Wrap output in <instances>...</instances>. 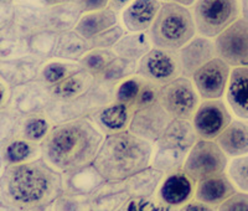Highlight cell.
<instances>
[{"mask_svg": "<svg viewBox=\"0 0 248 211\" xmlns=\"http://www.w3.org/2000/svg\"><path fill=\"white\" fill-rule=\"evenodd\" d=\"M46 6L51 8V6H56L60 5V4H63V3H67L68 0H41Z\"/></svg>", "mask_w": 248, "mask_h": 211, "instance_id": "53", "label": "cell"}, {"mask_svg": "<svg viewBox=\"0 0 248 211\" xmlns=\"http://www.w3.org/2000/svg\"><path fill=\"white\" fill-rule=\"evenodd\" d=\"M117 24H118V14L113 12L112 9L105 8L96 12L82 14L75 30L86 40H91Z\"/></svg>", "mask_w": 248, "mask_h": 211, "instance_id": "28", "label": "cell"}, {"mask_svg": "<svg viewBox=\"0 0 248 211\" xmlns=\"http://www.w3.org/2000/svg\"><path fill=\"white\" fill-rule=\"evenodd\" d=\"M94 112V108L91 104L87 95L72 99H57L54 98L45 114L47 115L54 126L77 119L88 118Z\"/></svg>", "mask_w": 248, "mask_h": 211, "instance_id": "20", "label": "cell"}, {"mask_svg": "<svg viewBox=\"0 0 248 211\" xmlns=\"http://www.w3.org/2000/svg\"><path fill=\"white\" fill-rule=\"evenodd\" d=\"M237 192L238 190L236 186L233 185L227 173H225L199 181L195 189L194 199L217 209Z\"/></svg>", "mask_w": 248, "mask_h": 211, "instance_id": "21", "label": "cell"}, {"mask_svg": "<svg viewBox=\"0 0 248 211\" xmlns=\"http://www.w3.org/2000/svg\"><path fill=\"white\" fill-rule=\"evenodd\" d=\"M0 158L5 165H19L43 158L41 144L15 137L0 149Z\"/></svg>", "mask_w": 248, "mask_h": 211, "instance_id": "26", "label": "cell"}, {"mask_svg": "<svg viewBox=\"0 0 248 211\" xmlns=\"http://www.w3.org/2000/svg\"><path fill=\"white\" fill-rule=\"evenodd\" d=\"M160 88L161 86H159V84L144 79L143 86H141V90L139 92V96L136 102V106H134V110L150 107V106L158 104L159 98H160Z\"/></svg>", "mask_w": 248, "mask_h": 211, "instance_id": "45", "label": "cell"}, {"mask_svg": "<svg viewBox=\"0 0 248 211\" xmlns=\"http://www.w3.org/2000/svg\"><path fill=\"white\" fill-rule=\"evenodd\" d=\"M0 204H1V201H0Z\"/></svg>", "mask_w": 248, "mask_h": 211, "instance_id": "59", "label": "cell"}, {"mask_svg": "<svg viewBox=\"0 0 248 211\" xmlns=\"http://www.w3.org/2000/svg\"><path fill=\"white\" fill-rule=\"evenodd\" d=\"M125 35V29L122 24H117V25L112 26V28L107 29L101 34L96 35L94 37H92L91 40H88L90 42L91 49H110L113 50V48L118 44L119 40Z\"/></svg>", "mask_w": 248, "mask_h": 211, "instance_id": "44", "label": "cell"}, {"mask_svg": "<svg viewBox=\"0 0 248 211\" xmlns=\"http://www.w3.org/2000/svg\"><path fill=\"white\" fill-rule=\"evenodd\" d=\"M91 50L90 42L76 30L66 31L59 36L54 59L78 62Z\"/></svg>", "mask_w": 248, "mask_h": 211, "instance_id": "32", "label": "cell"}, {"mask_svg": "<svg viewBox=\"0 0 248 211\" xmlns=\"http://www.w3.org/2000/svg\"><path fill=\"white\" fill-rule=\"evenodd\" d=\"M54 128V123L45 113L23 115L20 121L17 135L19 138L41 144Z\"/></svg>", "mask_w": 248, "mask_h": 211, "instance_id": "33", "label": "cell"}, {"mask_svg": "<svg viewBox=\"0 0 248 211\" xmlns=\"http://www.w3.org/2000/svg\"><path fill=\"white\" fill-rule=\"evenodd\" d=\"M154 48L148 32H125L113 51L117 57L139 62Z\"/></svg>", "mask_w": 248, "mask_h": 211, "instance_id": "29", "label": "cell"}, {"mask_svg": "<svg viewBox=\"0 0 248 211\" xmlns=\"http://www.w3.org/2000/svg\"><path fill=\"white\" fill-rule=\"evenodd\" d=\"M196 183L192 181L184 170L171 173L164 177L155 199L168 206L176 209L194 200Z\"/></svg>", "mask_w": 248, "mask_h": 211, "instance_id": "14", "label": "cell"}, {"mask_svg": "<svg viewBox=\"0 0 248 211\" xmlns=\"http://www.w3.org/2000/svg\"><path fill=\"white\" fill-rule=\"evenodd\" d=\"M79 70L82 68L78 62L51 59L43 62L36 80L45 83L47 87H54L57 83L62 82Z\"/></svg>", "mask_w": 248, "mask_h": 211, "instance_id": "34", "label": "cell"}, {"mask_svg": "<svg viewBox=\"0 0 248 211\" xmlns=\"http://www.w3.org/2000/svg\"><path fill=\"white\" fill-rule=\"evenodd\" d=\"M129 197L125 181H105L90 195L93 211H118Z\"/></svg>", "mask_w": 248, "mask_h": 211, "instance_id": "24", "label": "cell"}, {"mask_svg": "<svg viewBox=\"0 0 248 211\" xmlns=\"http://www.w3.org/2000/svg\"><path fill=\"white\" fill-rule=\"evenodd\" d=\"M21 117L14 110L0 111V149L17 135Z\"/></svg>", "mask_w": 248, "mask_h": 211, "instance_id": "43", "label": "cell"}, {"mask_svg": "<svg viewBox=\"0 0 248 211\" xmlns=\"http://www.w3.org/2000/svg\"><path fill=\"white\" fill-rule=\"evenodd\" d=\"M94 81L96 79L92 75L86 72L85 70H79L54 87H50L51 95L57 99L79 98L87 95Z\"/></svg>", "mask_w": 248, "mask_h": 211, "instance_id": "30", "label": "cell"}, {"mask_svg": "<svg viewBox=\"0 0 248 211\" xmlns=\"http://www.w3.org/2000/svg\"><path fill=\"white\" fill-rule=\"evenodd\" d=\"M201 101L191 79L185 76L178 77L160 88L159 103L171 119H191Z\"/></svg>", "mask_w": 248, "mask_h": 211, "instance_id": "7", "label": "cell"}, {"mask_svg": "<svg viewBox=\"0 0 248 211\" xmlns=\"http://www.w3.org/2000/svg\"><path fill=\"white\" fill-rule=\"evenodd\" d=\"M229 157L215 141L199 139L187 153L184 173L198 184L199 181L227 173Z\"/></svg>", "mask_w": 248, "mask_h": 211, "instance_id": "6", "label": "cell"}, {"mask_svg": "<svg viewBox=\"0 0 248 211\" xmlns=\"http://www.w3.org/2000/svg\"><path fill=\"white\" fill-rule=\"evenodd\" d=\"M51 211H93L90 196L62 193L52 205Z\"/></svg>", "mask_w": 248, "mask_h": 211, "instance_id": "41", "label": "cell"}, {"mask_svg": "<svg viewBox=\"0 0 248 211\" xmlns=\"http://www.w3.org/2000/svg\"><path fill=\"white\" fill-rule=\"evenodd\" d=\"M68 1L76 4L83 14L108 8L109 4V0H68Z\"/></svg>", "mask_w": 248, "mask_h": 211, "instance_id": "48", "label": "cell"}, {"mask_svg": "<svg viewBox=\"0 0 248 211\" xmlns=\"http://www.w3.org/2000/svg\"><path fill=\"white\" fill-rule=\"evenodd\" d=\"M133 112V108L114 101L93 112L88 118L94 123L102 134L107 137L129 130Z\"/></svg>", "mask_w": 248, "mask_h": 211, "instance_id": "16", "label": "cell"}, {"mask_svg": "<svg viewBox=\"0 0 248 211\" xmlns=\"http://www.w3.org/2000/svg\"><path fill=\"white\" fill-rule=\"evenodd\" d=\"M183 76L191 79L202 66L216 57L215 42L210 37L196 35L178 51Z\"/></svg>", "mask_w": 248, "mask_h": 211, "instance_id": "15", "label": "cell"}, {"mask_svg": "<svg viewBox=\"0 0 248 211\" xmlns=\"http://www.w3.org/2000/svg\"><path fill=\"white\" fill-rule=\"evenodd\" d=\"M143 82L144 79L138 76V75H134V76L129 77V79L119 82L117 84L116 99L114 101L125 104V106L134 110L139 92H140L141 86H143Z\"/></svg>", "mask_w": 248, "mask_h": 211, "instance_id": "39", "label": "cell"}, {"mask_svg": "<svg viewBox=\"0 0 248 211\" xmlns=\"http://www.w3.org/2000/svg\"><path fill=\"white\" fill-rule=\"evenodd\" d=\"M0 211H24V210H20V209L5 205V204H0Z\"/></svg>", "mask_w": 248, "mask_h": 211, "instance_id": "56", "label": "cell"}, {"mask_svg": "<svg viewBox=\"0 0 248 211\" xmlns=\"http://www.w3.org/2000/svg\"><path fill=\"white\" fill-rule=\"evenodd\" d=\"M59 36L60 34L52 30H48V29L37 31L35 34L30 35L28 37L29 54L43 60V61L54 59Z\"/></svg>", "mask_w": 248, "mask_h": 211, "instance_id": "36", "label": "cell"}, {"mask_svg": "<svg viewBox=\"0 0 248 211\" xmlns=\"http://www.w3.org/2000/svg\"><path fill=\"white\" fill-rule=\"evenodd\" d=\"M225 99L232 114L248 121V67L232 68Z\"/></svg>", "mask_w": 248, "mask_h": 211, "instance_id": "18", "label": "cell"}, {"mask_svg": "<svg viewBox=\"0 0 248 211\" xmlns=\"http://www.w3.org/2000/svg\"><path fill=\"white\" fill-rule=\"evenodd\" d=\"M161 0H134L122 13V25L128 32H148L159 14Z\"/></svg>", "mask_w": 248, "mask_h": 211, "instance_id": "17", "label": "cell"}, {"mask_svg": "<svg viewBox=\"0 0 248 211\" xmlns=\"http://www.w3.org/2000/svg\"><path fill=\"white\" fill-rule=\"evenodd\" d=\"M161 1H174V3H178V4H181V5L184 6H192L194 5V3L196 1V0H161Z\"/></svg>", "mask_w": 248, "mask_h": 211, "instance_id": "55", "label": "cell"}, {"mask_svg": "<svg viewBox=\"0 0 248 211\" xmlns=\"http://www.w3.org/2000/svg\"><path fill=\"white\" fill-rule=\"evenodd\" d=\"M137 75L159 86L183 76L178 51L153 48L138 62Z\"/></svg>", "mask_w": 248, "mask_h": 211, "instance_id": "9", "label": "cell"}, {"mask_svg": "<svg viewBox=\"0 0 248 211\" xmlns=\"http://www.w3.org/2000/svg\"><path fill=\"white\" fill-rule=\"evenodd\" d=\"M134 0H109L108 8L112 9L116 14H122L127 6H129Z\"/></svg>", "mask_w": 248, "mask_h": 211, "instance_id": "50", "label": "cell"}, {"mask_svg": "<svg viewBox=\"0 0 248 211\" xmlns=\"http://www.w3.org/2000/svg\"><path fill=\"white\" fill-rule=\"evenodd\" d=\"M154 144L129 130L105 137L93 165L106 181H124L152 165Z\"/></svg>", "mask_w": 248, "mask_h": 211, "instance_id": "3", "label": "cell"}, {"mask_svg": "<svg viewBox=\"0 0 248 211\" xmlns=\"http://www.w3.org/2000/svg\"><path fill=\"white\" fill-rule=\"evenodd\" d=\"M137 70H138V62L116 57V60L96 80L108 82V83L118 84L119 82L137 75Z\"/></svg>", "mask_w": 248, "mask_h": 211, "instance_id": "38", "label": "cell"}, {"mask_svg": "<svg viewBox=\"0 0 248 211\" xmlns=\"http://www.w3.org/2000/svg\"><path fill=\"white\" fill-rule=\"evenodd\" d=\"M217 211H248V194L247 193L237 192L221 204Z\"/></svg>", "mask_w": 248, "mask_h": 211, "instance_id": "46", "label": "cell"}, {"mask_svg": "<svg viewBox=\"0 0 248 211\" xmlns=\"http://www.w3.org/2000/svg\"><path fill=\"white\" fill-rule=\"evenodd\" d=\"M1 164H3V161H1V158H0V168H1Z\"/></svg>", "mask_w": 248, "mask_h": 211, "instance_id": "58", "label": "cell"}, {"mask_svg": "<svg viewBox=\"0 0 248 211\" xmlns=\"http://www.w3.org/2000/svg\"><path fill=\"white\" fill-rule=\"evenodd\" d=\"M117 55L110 49H91L78 61L82 70H85L94 79L101 75L116 60Z\"/></svg>", "mask_w": 248, "mask_h": 211, "instance_id": "37", "label": "cell"}, {"mask_svg": "<svg viewBox=\"0 0 248 211\" xmlns=\"http://www.w3.org/2000/svg\"><path fill=\"white\" fill-rule=\"evenodd\" d=\"M63 193L62 174L43 158L19 165H5L0 174V201L24 211H51Z\"/></svg>", "mask_w": 248, "mask_h": 211, "instance_id": "1", "label": "cell"}, {"mask_svg": "<svg viewBox=\"0 0 248 211\" xmlns=\"http://www.w3.org/2000/svg\"><path fill=\"white\" fill-rule=\"evenodd\" d=\"M232 112L222 99H203L191 118L199 139L216 141L230 126Z\"/></svg>", "mask_w": 248, "mask_h": 211, "instance_id": "10", "label": "cell"}, {"mask_svg": "<svg viewBox=\"0 0 248 211\" xmlns=\"http://www.w3.org/2000/svg\"><path fill=\"white\" fill-rule=\"evenodd\" d=\"M198 141L191 119H171L161 138L154 146H171L189 152Z\"/></svg>", "mask_w": 248, "mask_h": 211, "instance_id": "25", "label": "cell"}, {"mask_svg": "<svg viewBox=\"0 0 248 211\" xmlns=\"http://www.w3.org/2000/svg\"><path fill=\"white\" fill-rule=\"evenodd\" d=\"M10 97H12V95L9 92L6 84L0 81V107L3 104H6L8 102H10Z\"/></svg>", "mask_w": 248, "mask_h": 211, "instance_id": "52", "label": "cell"}, {"mask_svg": "<svg viewBox=\"0 0 248 211\" xmlns=\"http://www.w3.org/2000/svg\"><path fill=\"white\" fill-rule=\"evenodd\" d=\"M9 1H10V0H0V3H6V4H8Z\"/></svg>", "mask_w": 248, "mask_h": 211, "instance_id": "57", "label": "cell"}, {"mask_svg": "<svg viewBox=\"0 0 248 211\" xmlns=\"http://www.w3.org/2000/svg\"><path fill=\"white\" fill-rule=\"evenodd\" d=\"M241 13L242 17L248 20V0H241Z\"/></svg>", "mask_w": 248, "mask_h": 211, "instance_id": "54", "label": "cell"}, {"mask_svg": "<svg viewBox=\"0 0 248 211\" xmlns=\"http://www.w3.org/2000/svg\"><path fill=\"white\" fill-rule=\"evenodd\" d=\"M232 67L218 57H215L191 77L201 99H221L225 96Z\"/></svg>", "mask_w": 248, "mask_h": 211, "instance_id": "11", "label": "cell"}, {"mask_svg": "<svg viewBox=\"0 0 248 211\" xmlns=\"http://www.w3.org/2000/svg\"><path fill=\"white\" fill-rule=\"evenodd\" d=\"M147 211H178V210L174 208H171V206H168V205H165V204L160 203L159 200H156L154 197L152 203H150L149 208L147 209Z\"/></svg>", "mask_w": 248, "mask_h": 211, "instance_id": "51", "label": "cell"}, {"mask_svg": "<svg viewBox=\"0 0 248 211\" xmlns=\"http://www.w3.org/2000/svg\"><path fill=\"white\" fill-rule=\"evenodd\" d=\"M52 101L50 87L39 80L13 87L10 97L13 110L20 115L45 113Z\"/></svg>", "mask_w": 248, "mask_h": 211, "instance_id": "12", "label": "cell"}, {"mask_svg": "<svg viewBox=\"0 0 248 211\" xmlns=\"http://www.w3.org/2000/svg\"><path fill=\"white\" fill-rule=\"evenodd\" d=\"M148 34L154 48L179 51L198 35L191 9L174 1H163Z\"/></svg>", "mask_w": 248, "mask_h": 211, "instance_id": "4", "label": "cell"}, {"mask_svg": "<svg viewBox=\"0 0 248 211\" xmlns=\"http://www.w3.org/2000/svg\"><path fill=\"white\" fill-rule=\"evenodd\" d=\"M218 146L229 158H238L248 154V123L233 119L230 126L217 137Z\"/></svg>", "mask_w": 248, "mask_h": 211, "instance_id": "23", "label": "cell"}, {"mask_svg": "<svg viewBox=\"0 0 248 211\" xmlns=\"http://www.w3.org/2000/svg\"><path fill=\"white\" fill-rule=\"evenodd\" d=\"M171 117L160 103L150 107L134 110L129 124V132L144 141L155 144L164 134Z\"/></svg>", "mask_w": 248, "mask_h": 211, "instance_id": "13", "label": "cell"}, {"mask_svg": "<svg viewBox=\"0 0 248 211\" xmlns=\"http://www.w3.org/2000/svg\"><path fill=\"white\" fill-rule=\"evenodd\" d=\"M187 153L189 152L171 146H154L152 166L163 173L164 175L183 170Z\"/></svg>", "mask_w": 248, "mask_h": 211, "instance_id": "35", "label": "cell"}, {"mask_svg": "<svg viewBox=\"0 0 248 211\" xmlns=\"http://www.w3.org/2000/svg\"><path fill=\"white\" fill-rule=\"evenodd\" d=\"M105 181L93 164L62 174V186L66 194L90 196Z\"/></svg>", "mask_w": 248, "mask_h": 211, "instance_id": "22", "label": "cell"}, {"mask_svg": "<svg viewBox=\"0 0 248 211\" xmlns=\"http://www.w3.org/2000/svg\"><path fill=\"white\" fill-rule=\"evenodd\" d=\"M43 60L32 55L0 61V76L13 87L28 83L37 79Z\"/></svg>", "mask_w": 248, "mask_h": 211, "instance_id": "19", "label": "cell"}, {"mask_svg": "<svg viewBox=\"0 0 248 211\" xmlns=\"http://www.w3.org/2000/svg\"><path fill=\"white\" fill-rule=\"evenodd\" d=\"M164 177L165 175L163 173L150 165L124 181H125V188L130 197L152 199L156 195Z\"/></svg>", "mask_w": 248, "mask_h": 211, "instance_id": "27", "label": "cell"}, {"mask_svg": "<svg viewBox=\"0 0 248 211\" xmlns=\"http://www.w3.org/2000/svg\"><path fill=\"white\" fill-rule=\"evenodd\" d=\"M199 35L215 39L242 16L241 0H196L191 6Z\"/></svg>", "mask_w": 248, "mask_h": 211, "instance_id": "5", "label": "cell"}, {"mask_svg": "<svg viewBox=\"0 0 248 211\" xmlns=\"http://www.w3.org/2000/svg\"><path fill=\"white\" fill-rule=\"evenodd\" d=\"M117 84L108 83V82L96 80L91 90L87 92V97L91 104L94 108V112L99 108L105 107L107 104L112 103L116 99Z\"/></svg>", "mask_w": 248, "mask_h": 211, "instance_id": "40", "label": "cell"}, {"mask_svg": "<svg viewBox=\"0 0 248 211\" xmlns=\"http://www.w3.org/2000/svg\"><path fill=\"white\" fill-rule=\"evenodd\" d=\"M178 211H217V209L214 208V206L206 205V204L194 199L184 206H181V208H179Z\"/></svg>", "mask_w": 248, "mask_h": 211, "instance_id": "49", "label": "cell"}, {"mask_svg": "<svg viewBox=\"0 0 248 211\" xmlns=\"http://www.w3.org/2000/svg\"><path fill=\"white\" fill-rule=\"evenodd\" d=\"M152 199H145V197H129V199L118 209V211H147L149 208Z\"/></svg>", "mask_w": 248, "mask_h": 211, "instance_id": "47", "label": "cell"}, {"mask_svg": "<svg viewBox=\"0 0 248 211\" xmlns=\"http://www.w3.org/2000/svg\"><path fill=\"white\" fill-rule=\"evenodd\" d=\"M216 56L232 68L248 67V20L241 16L214 39Z\"/></svg>", "mask_w": 248, "mask_h": 211, "instance_id": "8", "label": "cell"}, {"mask_svg": "<svg viewBox=\"0 0 248 211\" xmlns=\"http://www.w3.org/2000/svg\"><path fill=\"white\" fill-rule=\"evenodd\" d=\"M227 175L238 192L248 194V154L233 158L229 163Z\"/></svg>", "mask_w": 248, "mask_h": 211, "instance_id": "42", "label": "cell"}, {"mask_svg": "<svg viewBox=\"0 0 248 211\" xmlns=\"http://www.w3.org/2000/svg\"><path fill=\"white\" fill-rule=\"evenodd\" d=\"M82 14L83 13L81 12V9L71 1L51 6L48 8L47 14V29L57 34L75 30Z\"/></svg>", "mask_w": 248, "mask_h": 211, "instance_id": "31", "label": "cell"}, {"mask_svg": "<svg viewBox=\"0 0 248 211\" xmlns=\"http://www.w3.org/2000/svg\"><path fill=\"white\" fill-rule=\"evenodd\" d=\"M105 135L90 118L54 126L41 143L43 159L59 173L93 164Z\"/></svg>", "mask_w": 248, "mask_h": 211, "instance_id": "2", "label": "cell"}]
</instances>
